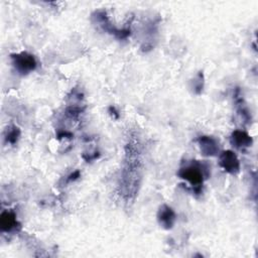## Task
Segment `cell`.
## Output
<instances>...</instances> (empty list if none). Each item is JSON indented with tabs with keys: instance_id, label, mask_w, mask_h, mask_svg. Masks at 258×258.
<instances>
[{
	"instance_id": "obj_5",
	"label": "cell",
	"mask_w": 258,
	"mask_h": 258,
	"mask_svg": "<svg viewBox=\"0 0 258 258\" xmlns=\"http://www.w3.org/2000/svg\"><path fill=\"white\" fill-rule=\"evenodd\" d=\"M157 220L162 228H164L165 230H169L172 229V227L174 226L176 215L172 208H170L167 205H162L158 210Z\"/></svg>"
},
{
	"instance_id": "obj_1",
	"label": "cell",
	"mask_w": 258,
	"mask_h": 258,
	"mask_svg": "<svg viewBox=\"0 0 258 258\" xmlns=\"http://www.w3.org/2000/svg\"><path fill=\"white\" fill-rule=\"evenodd\" d=\"M177 175L189 182L195 191L200 194L205 178H208L210 175V167L206 163L192 160L190 163L181 166L177 172Z\"/></svg>"
},
{
	"instance_id": "obj_12",
	"label": "cell",
	"mask_w": 258,
	"mask_h": 258,
	"mask_svg": "<svg viewBox=\"0 0 258 258\" xmlns=\"http://www.w3.org/2000/svg\"><path fill=\"white\" fill-rule=\"evenodd\" d=\"M109 113L115 118V119H118L119 118V112L116 110V108L114 106H110L109 107Z\"/></svg>"
},
{
	"instance_id": "obj_2",
	"label": "cell",
	"mask_w": 258,
	"mask_h": 258,
	"mask_svg": "<svg viewBox=\"0 0 258 258\" xmlns=\"http://www.w3.org/2000/svg\"><path fill=\"white\" fill-rule=\"evenodd\" d=\"M11 58L13 67L21 75H27L34 71L37 67L35 57L26 51L13 53L11 54Z\"/></svg>"
},
{
	"instance_id": "obj_11",
	"label": "cell",
	"mask_w": 258,
	"mask_h": 258,
	"mask_svg": "<svg viewBox=\"0 0 258 258\" xmlns=\"http://www.w3.org/2000/svg\"><path fill=\"white\" fill-rule=\"evenodd\" d=\"M79 177H80V171H79V170H75L74 172H72V173L68 176L67 181H68V182H70V181H74V180L78 179Z\"/></svg>"
},
{
	"instance_id": "obj_9",
	"label": "cell",
	"mask_w": 258,
	"mask_h": 258,
	"mask_svg": "<svg viewBox=\"0 0 258 258\" xmlns=\"http://www.w3.org/2000/svg\"><path fill=\"white\" fill-rule=\"evenodd\" d=\"M20 137V130L16 126H11L9 129H7L5 134V142L9 143L11 145H14Z\"/></svg>"
},
{
	"instance_id": "obj_3",
	"label": "cell",
	"mask_w": 258,
	"mask_h": 258,
	"mask_svg": "<svg viewBox=\"0 0 258 258\" xmlns=\"http://www.w3.org/2000/svg\"><path fill=\"white\" fill-rule=\"evenodd\" d=\"M92 17H93V20L95 21V23H97L103 30L114 34L119 39L127 38L130 35V29H117L116 27H114L111 24V22L109 21L108 15L104 10L96 11L92 15Z\"/></svg>"
},
{
	"instance_id": "obj_10",
	"label": "cell",
	"mask_w": 258,
	"mask_h": 258,
	"mask_svg": "<svg viewBox=\"0 0 258 258\" xmlns=\"http://www.w3.org/2000/svg\"><path fill=\"white\" fill-rule=\"evenodd\" d=\"M204 75H203V72H200L197 77L194 79V82H192V89H194V92L197 94V95H200L202 92H203V89H204Z\"/></svg>"
},
{
	"instance_id": "obj_7",
	"label": "cell",
	"mask_w": 258,
	"mask_h": 258,
	"mask_svg": "<svg viewBox=\"0 0 258 258\" xmlns=\"http://www.w3.org/2000/svg\"><path fill=\"white\" fill-rule=\"evenodd\" d=\"M231 143L235 147L239 149H243L251 146L253 143V140H252V137L247 132L242 130H235L231 135Z\"/></svg>"
},
{
	"instance_id": "obj_8",
	"label": "cell",
	"mask_w": 258,
	"mask_h": 258,
	"mask_svg": "<svg viewBox=\"0 0 258 258\" xmlns=\"http://www.w3.org/2000/svg\"><path fill=\"white\" fill-rule=\"evenodd\" d=\"M18 225L16 216L11 211H4L0 215V228L2 232H11Z\"/></svg>"
},
{
	"instance_id": "obj_4",
	"label": "cell",
	"mask_w": 258,
	"mask_h": 258,
	"mask_svg": "<svg viewBox=\"0 0 258 258\" xmlns=\"http://www.w3.org/2000/svg\"><path fill=\"white\" fill-rule=\"evenodd\" d=\"M219 164L226 172L230 174H237L240 170L239 159L232 150H226L220 154Z\"/></svg>"
},
{
	"instance_id": "obj_6",
	"label": "cell",
	"mask_w": 258,
	"mask_h": 258,
	"mask_svg": "<svg viewBox=\"0 0 258 258\" xmlns=\"http://www.w3.org/2000/svg\"><path fill=\"white\" fill-rule=\"evenodd\" d=\"M201 152L205 156H214L219 152L218 141L211 136H201L198 139Z\"/></svg>"
}]
</instances>
